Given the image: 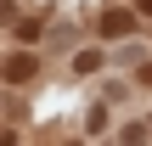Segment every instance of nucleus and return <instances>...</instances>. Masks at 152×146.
<instances>
[{
	"label": "nucleus",
	"instance_id": "1",
	"mask_svg": "<svg viewBox=\"0 0 152 146\" xmlns=\"http://www.w3.org/2000/svg\"><path fill=\"white\" fill-rule=\"evenodd\" d=\"M102 28H107V34H113V39H118V34H124V28H130V17H124V11H113V17H107V23H102Z\"/></svg>",
	"mask_w": 152,
	"mask_h": 146
}]
</instances>
